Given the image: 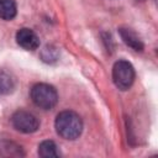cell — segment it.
<instances>
[{
  "label": "cell",
  "mask_w": 158,
  "mask_h": 158,
  "mask_svg": "<svg viewBox=\"0 0 158 158\" xmlns=\"http://www.w3.org/2000/svg\"><path fill=\"white\" fill-rule=\"evenodd\" d=\"M54 127L57 133L62 138L73 141L81 135L83 121L77 112L72 110H65L57 115L54 121Z\"/></svg>",
  "instance_id": "6da1fadb"
},
{
  "label": "cell",
  "mask_w": 158,
  "mask_h": 158,
  "mask_svg": "<svg viewBox=\"0 0 158 158\" xmlns=\"http://www.w3.org/2000/svg\"><path fill=\"white\" fill-rule=\"evenodd\" d=\"M30 95H31L32 102L42 110H51L58 102L57 90L54 89V86L46 83L35 84L31 89Z\"/></svg>",
  "instance_id": "7a4b0ae2"
},
{
  "label": "cell",
  "mask_w": 158,
  "mask_h": 158,
  "mask_svg": "<svg viewBox=\"0 0 158 158\" xmlns=\"http://www.w3.org/2000/svg\"><path fill=\"white\" fill-rule=\"evenodd\" d=\"M135 68L133 65L123 59L117 60L112 67V80L120 90H127L135 81Z\"/></svg>",
  "instance_id": "3957f363"
},
{
  "label": "cell",
  "mask_w": 158,
  "mask_h": 158,
  "mask_svg": "<svg viewBox=\"0 0 158 158\" xmlns=\"http://www.w3.org/2000/svg\"><path fill=\"white\" fill-rule=\"evenodd\" d=\"M11 123L15 130L22 133H33L40 128L38 118L30 111L17 110L11 116Z\"/></svg>",
  "instance_id": "277c9868"
},
{
  "label": "cell",
  "mask_w": 158,
  "mask_h": 158,
  "mask_svg": "<svg viewBox=\"0 0 158 158\" xmlns=\"http://www.w3.org/2000/svg\"><path fill=\"white\" fill-rule=\"evenodd\" d=\"M16 42L20 47L27 51H35L40 47V38L35 31L22 27L16 32Z\"/></svg>",
  "instance_id": "5b68a950"
},
{
  "label": "cell",
  "mask_w": 158,
  "mask_h": 158,
  "mask_svg": "<svg viewBox=\"0 0 158 158\" xmlns=\"http://www.w3.org/2000/svg\"><path fill=\"white\" fill-rule=\"evenodd\" d=\"M118 33L121 40L123 41V43L126 46H128L130 48H132L136 52H142L144 48V44L142 42V40L139 38V36L131 28L128 27H120L118 28Z\"/></svg>",
  "instance_id": "8992f818"
},
{
  "label": "cell",
  "mask_w": 158,
  "mask_h": 158,
  "mask_svg": "<svg viewBox=\"0 0 158 158\" xmlns=\"http://www.w3.org/2000/svg\"><path fill=\"white\" fill-rule=\"evenodd\" d=\"M0 156L1 157H23L25 152L20 144L14 141L1 139L0 141Z\"/></svg>",
  "instance_id": "52a82bcc"
},
{
  "label": "cell",
  "mask_w": 158,
  "mask_h": 158,
  "mask_svg": "<svg viewBox=\"0 0 158 158\" xmlns=\"http://www.w3.org/2000/svg\"><path fill=\"white\" fill-rule=\"evenodd\" d=\"M15 78L9 72L0 69V95H9L15 90Z\"/></svg>",
  "instance_id": "ba28073f"
},
{
  "label": "cell",
  "mask_w": 158,
  "mask_h": 158,
  "mask_svg": "<svg viewBox=\"0 0 158 158\" xmlns=\"http://www.w3.org/2000/svg\"><path fill=\"white\" fill-rule=\"evenodd\" d=\"M17 7L15 0H0V19L10 21L16 16Z\"/></svg>",
  "instance_id": "9c48e42d"
},
{
  "label": "cell",
  "mask_w": 158,
  "mask_h": 158,
  "mask_svg": "<svg viewBox=\"0 0 158 158\" xmlns=\"http://www.w3.org/2000/svg\"><path fill=\"white\" fill-rule=\"evenodd\" d=\"M57 144L51 141V139H46L43 142L40 143L38 146V154L42 158H53V157H59V152L57 149Z\"/></svg>",
  "instance_id": "30bf717a"
},
{
  "label": "cell",
  "mask_w": 158,
  "mask_h": 158,
  "mask_svg": "<svg viewBox=\"0 0 158 158\" xmlns=\"http://www.w3.org/2000/svg\"><path fill=\"white\" fill-rule=\"evenodd\" d=\"M58 57H59L58 48L52 44H47L41 51V59L44 63H54L58 60Z\"/></svg>",
  "instance_id": "8fae6325"
}]
</instances>
